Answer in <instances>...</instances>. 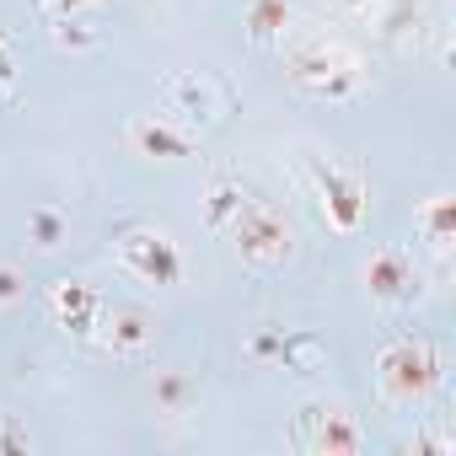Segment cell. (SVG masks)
Returning <instances> with one entry per match:
<instances>
[{"label":"cell","instance_id":"obj_10","mask_svg":"<svg viewBox=\"0 0 456 456\" xmlns=\"http://www.w3.org/2000/svg\"><path fill=\"white\" fill-rule=\"evenodd\" d=\"M70 6H76V0H70Z\"/></svg>","mask_w":456,"mask_h":456},{"label":"cell","instance_id":"obj_8","mask_svg":"<svg viewBox=\"0 0 456 456\" xmlns=\"http://www.w3.org/2000/svg\"><path fill=\"white\" fill-rule=\"evenodd\" d=\"M140 140H145V145H156V151H183V140H172L167 129H151V124L140 129Z\"/></svg>","mask_w":456,"mask_h":456},{"label":"cell","instance_id":"obj_1","mask_svg":"<svg viewBox=\"0 0 456 456\" xmlns=\"http://www.w3.org/2000/svg\"><path fill=\"white\" fill-rule=\"evenodd\" d=\"M381 381H387L392 397L413 403V397H424V392L440 381V354H435L429 344L403 338V344H392V349L381 354Z\"/></svg>","mask_w":456,"mask_h":456},{"label":"cell","instance_id":"obj_3","mask_svg":"<svg viewBox=\"0 0 456 456\" xmlns=\"http://www.w3.org/2000/svg\"><path fill=\"white\" fill-rule=\"evenodd\" d=\"M248 209V204H242ZM237 232H242V248L253 253V258H264V264H274V258H285L290 253V232L269 215V209H248V220H237Z\"/></svg>","mask_w":456,"mask_h":456},{"label":"cell","instance_id":"obj_9","mask_svg":"<svg viewBox=\"0 0 456 456\" xmlns=\"http://www.w3.org/2000/svg\"><path fill=\"white\" fill-rule=\"evenodd\" d=\"M349 6H360V0H349Z\"/></svg>","mask_w":456,"mask_h":456},{"label":"cell","instance_id":"obj_6","mask_svg":"<svg viewBox=\"0 0 456 456\" xmlns=\"http://www.w3.org/2000/svg\"><path fill=\"white\" fill-rule=\"evenodd\" d=\"M419 225H424L429 248H435V253H445V248H451V199H435V204L419 215Z\"/></svg>","mask_w":456,"mask_h":456},{"label":"cell","instance_id":"obj_7","mask_svg":"<svg viewBox=\"0 0 456 456\" xmlns=\"http://www.w3.org/2000/svg\"><path fill=\"white\" fill-rule=\"evenodd\" d=\"M54 306H60L65 317H76V328L86 333V312H92L97 301H92V296H86L81 285H60V296H54Z\"/></svg>","mask_w":456,"mask_h":456},{"label":"cell","instance_id":"obj_2","mask_svg":"<svg viewBox=\"0 0 456 456\" xmlns=\"http://www.w3.org/2000/svg\"><path fill=\"white\" fill-rule=\"evenodd\" d=\"M118 253H124V264L134 269V274H145V280H177V253H172V242L167 237H151V232H129L124 242H118Z\"/></svg>","mask_w":456,"mask_h":456},{"label":"cell","instance_id":"obj_4","mask_svg":"<svg viewBox=\"0 0 456 456\" xmlns=\"http://www.w3.org/2000/svg\"><path fill=\"white\" fill-rule=\"evenodd\" d=\"M322 204H333V225H338V232H349V225L360 220V204H365V193H360V183L354 177H344V172H322Z\"/></svg>","mask_w":456,"mask_h":456},{"label":"cell","instance_id":"obj_5","mask_svg":"<svg viewBox=\"0 0 456 456\" xmlns=\"http://www.w3.org/2000/svg\"><path fill=\"white\" fill-rule=\"evenodd\" d=\"M413 269L403 264V253H376V264H370V290L376 296H387V301H403V296H413Z\"/></svg>","mask_w":456,"mask_h":456}]
</instances>
